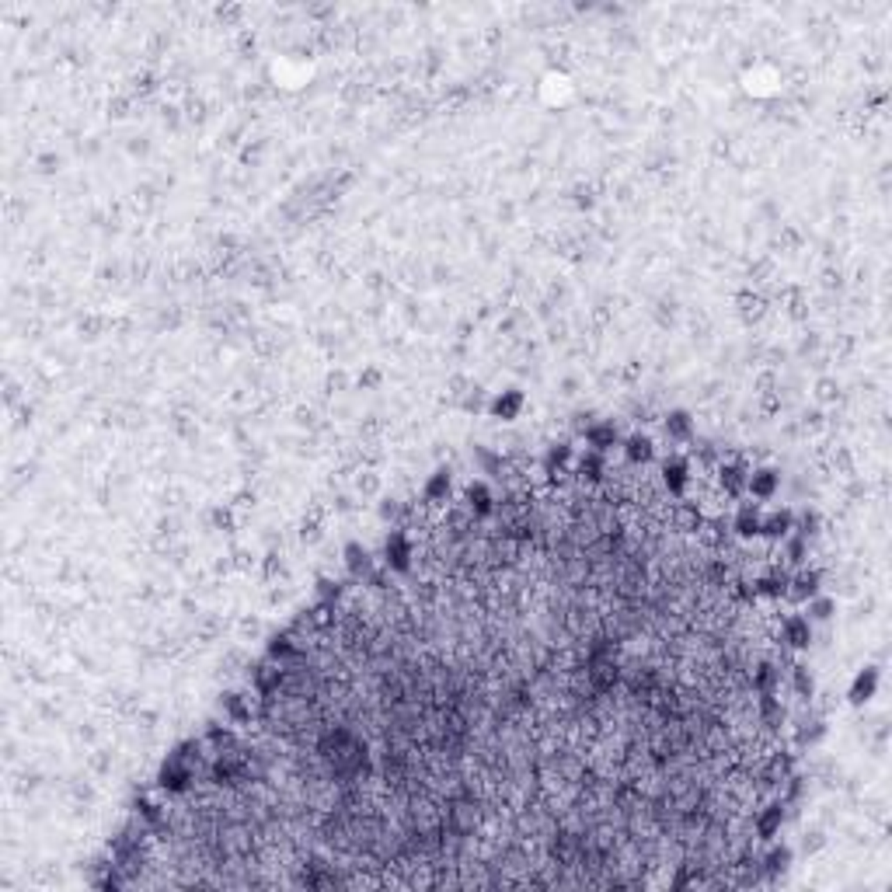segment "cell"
<instances>
[{
    "label": "cell",
    "mask_w": 892,
    "mask_h": 892,
    "mask_svg": "<svg viewBox=\"0 0 892 892\" xmlns=\"http://www.w3.org/2000/svg\"><path fill=\"white\" fill-rule=\"evenodd\" d=\"M380 384H384V373H380V370H373V366H370V370H363V373H359V387H363V391H377Z\"/></svg>",
    "instance_id": "obj_39"
},
{
    "label": "cell",
    "mask_w": 892,
    "mask_h": 892,
    "mask_svg": "<svg viewBox=\"0 0 892 892\" xmlns=\"http://www.w3.org/2000/svg\"><path fill=\"white\" fill-rule=\"evenodd\" d=\"M446 495H450V467H436V474L422 488V498L429 505H439V502H446Z\"/></svg>",
    "instance_id": "obj_19"
},
{
    "label": "cell",
    "mask_w": 892,
    "mask_h": 892,
    "mask_svg": "<svg viewBox=\"0 0 892 892\" xmlns=\"http://www.w3.org/2000/svg\"><path fill=\"white\" fill-rule=\"evenodd\" d=\"M663 425H666V436H670L673 443H687V439L694 436V419H690V412H683V408L666 412V415H663Z\"/></svg>",
    "instance_id": "obj_15"
},
{
    "label": "cell",
    "mask_w": 892,
    "mask_h": 892,
    "mask_svg": "<svg viewBox=\"0 0 892 892\" xmlns=\"http://www.w3.org/2000/svg\"><path fill=\"white\" fill-rule=\"evenodd\" d=\"M405 512H408V502H401V498H394V495L380 502V519H387V523H398V526H401V523H405Z\"/></svg>",
    "instance_id": "obj_24"
},
{
    "label": "cell",
    "mask_w": 892,
    "mask_h": 892,
    "mask_svg": "<svg viewBox=\"0 0 892 892\" xmlns=\"http://www.w3.org/2000/svg\"><path fill=\"white\" fill-rule=\"evenodd\" d=\"M784 540H788V547H784L788 561H791V565H805V554H809V537H798V533L791 537V533H788Z\"/></svg>",
    "instance_id": "obj_28"
},
{
    "label": "cell",
    "mask_w": 892,
    "mask_h": 892,
    "mask_svg": "<svg viewBox=\"0 0 892 892\" xmlns=\"http://www.w3.org/2000/svg\"><path fill=\"white\" fill-rule=\"evenodd\" d=\"M736 314H739V321H743L746 328L760 325V321L767 318V296H763L760 289H743V293L736 296Z\"/></svg>",
    "instance_id": "obj_6"
},
{
    "label": "cell",
    "mask_w": 892,
    "mask_h": 892,
    "mask_svg": "<svg viewBox=\"0 0 892 892\" xmlns=\"http://www.w3.org/2000/svg\"><path fill=\"white\" fill-rule=\"evenodd\" d=\"M760 864H763V875H781V871H788V864H791V850H788V847H770V850L760 857Z\"/></svg>",
    "instance_id": "obj_22"
},
{
    "label": "cell",
    "mask_w": 892,
    "mask_h": 892,
    "mask_svg": "<svg viewBox=\"0 0 892 892\" xmlns=\"http://www.w3.org/2000/svg\"><path fill=\"white\" fill-rule=\"evenodd\" d=\"M346 565H349L352 582H366L370 571H373V558H370L359 544H349V547H346Z\"/></svg>",
    "instance_id": "obj_18"
},
{
    "label": "cell",
    "mask_w": 892,
    "mask_h": 892,
    "mask_svg": "<svg viewBox=\"0 0 892 892\" xmlns=\"http://www.w3.org/2000/svg\"><path fill=\"white\" fill-rule=\"evenodd\" d=\"M777 488H781V474H777L774 467H760V471H753V474L746 478V492H749L753 498H760V502L774 498Z\"/></svg>",
    "instance_id": "obj_10"
},
{
    "label": "cell",
    "mask_w": 892,
    "mask_h": 892,
    "mask_svg": "<svg viewBox=\"0 0 892 892\" xmlns=\"http://www.w3.org/2000/svg\"><path fill=\"white\" fill-rule=\"evenodd\" d=\"M822 847H826L822 829H805V833H802V850H805V854H816V850H822Z\"/></svg>",
    "instance_id": "obj_35"
},
{
    "label": "cell",
    "mask_w": 892,
    "mask_h": 892,
    "mask_svg": "<svg viewBox=\"0 0 892 892\" xmlns=\"http://www.w3.org/2000/svg\"><path fill=\"white\" fill-rule=\"evenodd\" d=\"M592 202H597V188H592V185H578L575 188V206L578 209H592Z\"/></svg>",
    "instance_id": "obj_38"
},
{
    "label": "cell",
    "mask_w": 892,
    "mask_h": 892,
    "mask_svg": "<svg viewBox=\"0 0 892 892\" xmlns=\"http://www.w3.org/2000/svg\"><path fill=\"white\" fill-rule=\"evenodd\" d=\"M652 453H656V446H652V439H649V436H631V439L624 443V457H628V464H631V467L649 464V460H652Z\"/></svg>",
    "instance_id": "obj_20"
},
{
    "label": "cell",
    "mask_w": 892,
    "mask_h": 892,
    "mask_svg": "<svg viewBox=\"0 0 892 892\" xmlns=\"http://www.w3.org/2000/svg\"><path fill=\"white\" fill-rule=\"evenodd\" d=\"M282 571H286V565H282V551H275V547H272V551H268V554H265V565H261V575H265V578H268V582H275V578H279V575H282Z\"/></svg>",
    "instance_id": "obj_30"
},
{
    "label": "cell",
    "mask_w": 892,
    "mask_h": 892,
    "mask_svg": "<svg viewBox=\"0 0 892 892\" xmlns=\"http://www.w3.org/2000/svg\"><path fill=\"white\" fill-rule=\"evenodd\" d=\"M582 436H585L589 450H597V453H607V450H614L621 443V432H617L614 422H592Z\"/></svg>",
    "instance_id": "obj_11"
},
{
    "label": "cell",
    "mask_w": 892,
    "mask_h": 892,
    "mask_svg": "<svg viewBox=\"0 0 892 892\" xmlns=\"http://www.w3.org/2000/svg\"><path fill=\"white\" fill-rule=\"evenodd\" d=\"M663 485L673 492V495H683V488L690 485V464L683 457H670L663 464Z\"/></svg>",
    "instance_id": "obj_13"
},
{
    "label": "cell",
    "mask_w": 892,
    "mask_h": 892,
    "mask_svg": "<svg viewBox=\"0 0 892 892\" xmlns=\"http://www.w3.org/2000/svg\"><path fill=\"white\" fill-rule=\"evenodd\" d=\"M325 387L332 391V394H342L346 387H349V377L342 373V370H335V373H328V380H325Z\"/></svg>",
    "instance_id": "obj_42"
},
{
    "label": "cell",
    "mask_w": 892,
    "mask_h": 892,
    "mask_svg": "<svg viewBox=\"0 0 892 892\" xmlns=\"http://www.w3.org/2000/svg\"><path fill=\"white\" fill-rule=\"evenodd\" d=\"M816 401H819V405L840 401V384H836L833 377H819V380H816Z\"/></svg>",
    "instance_id": "obj_27"
},
{
    "label": "cell",
    "mask_w": 892,
    "mask_h": 892,
    "mask_svg": "<svg viewBox=\"0 0 892 892\" xmlns=\"http://www.w3.org/2000/svg\"><path fill=\"white\" fill-rule=\"evenodd\" d=\"M519 412H523V391H502L495 401H492V415L495 419H502V422H512V419H519Z\"/></svg>",
    "instance_id": "obj_16"
},
{
    "label": "cell",
    "mask_w": 892,
    "mask_h": 892,
    "mask_svg": "<svg viewBox=\"0 0 892 892\" xmlns=\"http://www.w3.org/2000/svg\"><path fill=\"white\" fill-rule=\"evenodd\" d=\"M318 597H321V600H328V603H339L342 585H339V582H332V578H321V582H318Z\"/></svg>",
    "instance_id": "obj_37"
},
{
    "label": "cell",
    "mask_w": 892,
    "mask_h": 892,
    "mask_svg": "<svg viewBox=\"0 0 892 892\" xmlns=\"http://www.w3.org/2000/svg\"><path fill=\"white\" fill-rule=\"evenodd\" d=\"M147 150H150V143H147V136H133V143H129V154H140V157H143V154H147Z\"/></svg>",
    "instance_id": "obj_45"
},
{
    "label": "cell",
    "mask_w": 892,
    "mask_h": 892,
    "mask_svg": "<svg viewBox=\"0 0 892 892\" xmlns=\"http://www.w3.org/2000/svg\"><path fill=\"white\" fill-rule=\"evenodd\" d=\"M822 286H826V289H843V272L833 268V265L822 268Z\"/></svg>",
    "instance_id": "obj_41"
},
{
    "label": "cell",
    "mask_w": 892,
    "mask_h": 892,
    "mask_svg": "<svg viewBox=\"0 0 892 892\" xmlns=\"http://www.w3.org/2000/svg\"><path fill=\"white\" fill-rule=\"evenodd\" d=\"M105 328H108V318H102V314H88V318L81 321V335H84V339H98Z\"/></svg>",
    "instance_id": "obj_32"
},
{
    "label": "cell",
    "mask_w": 892,
    "mask_h": 892,
    "mask_svg": "<svg viewBox=\"0 0 892 892\" xmlns=\"http://www.w3.org/2000/svg\"><path fill=\"white\" fill-rule=\"evenodd\" d=\"M833 610H836V603L829 597H819V592H816V597L809 600V621H829Z\"/></svg>",
    "instance_id": "obj_26"
},
{
    "label": "cell",
    "mask_w": 892,
    "mask_h": 892,
    "mask_svg": "<svg viewBox=\"0 0 892 892\" xmlns=\"http://www.w3.org/2000/svg\"><path fill=\"white\" fill-rule=\"evenodd\" d=\"M171 429H175V436H181V439H195V419H188L185 412H175V415H171Z\"/></svg>",
    "instance_id": "obj_31"
},
{
    "label": "cell",
    "mask_w": 892,
    "mask_h": 892,
    "mask_svg": "<svg viewBox=\"0 0 892 892\" xmlns=\"http://www.w3.org/2000/svg\"><path fill=\"white\" fill-rule=\"evenodd\" d=\"M746 478H749V471H746L743 460H722L718 464V492L725 498H739L746 492Z\"/></svg>",
    "instance_id": "obj_5"
},
{
    "label": "cell",
    "mask_w": 892,
    "mask_h": 892,
    "mask_svg": "<svg viewBox=\"0 0 892 892\" xmlns=\"http://www.w3.org/2000/svg\"><path fill=\"white\" fill-rule=\"evenodd\" d=\"M791 530H795L791 509H777L770 516H760V537H767V540H784Z\"/></svg>",
    "instance_id": "obj_12"
},
{
    "label": "cell",
    "mask_w": 892,
    "mask_h": 892,
    "mask_svg": "<svg viewBox=\"0 0 892 892\" xmlns=\"http://www.w3.org/2000/svg\"><path fill=\"white\" fill-rule=\"evenodd\" d=\"M729 526H732V533H736L739 540L760 537V509H756V505H739Z\"/></svg>",
    "instance_id": "obj_14"
},
{
    "label": "cell",
    "mask_w": 892,
    "mask_h": 892,
    "mask_svg": "<svg viewBox=\"0 0 892 892\" xmlns=\"http://www.w3.org/2000/svg\"><path fill=\"white\" fill-rule=\"evenodd\" d=\"M875 687H878V670L875 666H868L864 673H857L854 676V683H850V704H868L871 697H875Z\"/></svg>",
    "instance_id": "obj_17"
},
{
    "label": "cell",
    "mask_w": 892,
    "mask_h": 892,
    "mask_svg": "<svg viewBox=\"0 0 892 892\" xmlns=\"http://www.w3.org/2000/svg\"><path fill=\"white\" fill-rule=\"evenodd\" d=\"M39 168H42V171H56V168H60V157H53V154H42V157H39Z\"/></svg>",
    "instance_id": "obj_46"
},
{
    "label": "cell",
    "mask_w": 892,
    "mask_h": 892,
    "mask_svg": "<svg viewBox=\"0 0 892 892\" xmlns=\"http://www.w3.org/2000/svg\"><path fill=\"white\" fill-rule=\"evenodd\" d=\"M209 519H213V526H216V530L234 533V509H230V505H216V509L209 512Z\"/></svg>",
    "instance_id": "obj_33"
},
{
    "label": "cell",
    "mask_w": 892,
    "mask_h": 892,
    "mask_svg": "<svg viewBox=\"0 0 892 892\" xmlns=\"http://www.w3.org/2000/svg\"><path fill=\"white\" fill-rule=\"evenodd\" d=\"M819 589H822V571H816V568H798V571L788 578L784 597H788L791 603H805V600L816 597Z\"/></svg>",
    "instance_id": "obj_4"
},
{
    "label": "cell",
    "mask_w": 892,
    "mask_h": 892,
    "mask_svg": "<svg viewBox=\"0 0 892 892\" xmlns=\"http://www.w3.org/2000/svg\"><path fill=\"white\" fill-rule=\"evenodd\" d=\"M788 673H791V687H795V694H798L802 701H809V697H812V676H809V670L795 663Z\"/></svg>",
    "instance_id": "obj_25"
},
{
    "label": "cell",
    "mask_w": 892,
    "mask_h": 892,
    "mask_svg": "<svg viewBox=\"0 0 892 892\" xmlns=\"http://www.w3.org/2000/svg\"><path fill=\"white\" fill-rule=\"evenodd\" d=\"M88 767H91L95 774H108V770H112V753H105V749H95V753L88 756Z\"/></svg>",
    "instance_id": "obj_36"
},
{
    "label": "cell",
    "mask_w": 892,
    "mask_h": 892,
    "mask_svg": "<svg viewBox=\"0 0 892 892\" xmlns=\"http://www.w3.org/2000/svg\"><path fill=\"white\" fill-rule=\"evenodd\" d=\"M254 502H258V495H254L251 488H241V492L234 495V509H254Z\"/></svg>",
    "instance_id": "obj_43"
},
{
    "label": "cell",
    "mask_w": 892,
    "mask_h": 892,
    "mask_svg": "<svg viewBox=\"0 0 892 892\" xmlns=\"http://www.w3.org/2000/svg\"><path fill=\"white\" fill-rule=\"evenodd\" d=\"M701 519H704V512H701L697 502H676V505H670L666 526H673L676 533H697Z\"/></svg>",
    "instance_id": "obj_8"
},
{
    "label": "cell",
    "mask_w": 892,
    "mask_h": 892,
    "mask_svg": "<svg viewBox=\"0 0 892 892\" xmlns=\"http://www.w3.org/2000/svg\"><path fill=\"white\" fill-rule=\"evenodd\" d=\"M195 767L192 763H185L181 756H168V763L161 767V774H157V784H161V791H168V795H188L192 791V784H195Z\"/></svg>",
    "instance_id": "obj_2"
},
{
    "label": "cell",
    "mask_w": 892,
    "mask_h": 892,
    "mask_svg": "<svg viewBox=\"0 0 892 892\" xmlns=\"http://www.w3.org/2000/svg\"><path fill=\"white\" fill-rule=\"evenodd\" d=\"M415 558V540L408 533V526H394L387 544H384V568L387 571H408Z\"/></svg>",
    "instance_id": "obj_1"
},
{
    "label": "cell",
    "mask_w": 892,
    "mask_h": 892,
    "mask_svg": "<svg viewBox=\"0 0 892 892\" xmlns=\"http://www.w3.org/2000/svg\"><path fill=\"white\" fill-rule=\"evenodd\" d=\"M464 505L478 516V519H492L495 516V495H492V488L485 485V481H471L467 485V495H464Z\"/></svg>",
    "instance_id": "obj_9"
},
{
    "label": "cell",
    "mask_w": 892,
    "mask_h": 892,
    "mask_svg": "<svg viewBox=\"0 0 892 892\" xmlns=\"http://www.w3.org/2000/svg\"><path fill=\"white\" fill-rule=\"evenodd\" d=\"M568 460H571V446L568 443H554L547 453H544V481H547V474L551 471H561V467H568Z\"/></svg>",
    "instance_id": "obj_21"
},
{
    "label": "cell",
    "mask_w": 892,
    "mask_h": 892,
    "mask_svg": "<svg viewBox=\"0 0 892 892\" xmlns=\"http://www.w3.org/2000/svg\"><path fill=\"white\" fill-rule=\"evenodd\" d=\"M485 408V391L478 387V384H471L467 387V394L460 398V412H467V415H478Z\"/></svg>",
    "instance_id": "obj_29"
},
{
    "label": "cell",
    "mask_w": 892,
    "mask_h": 892,
    "mask_svg": "<svg viewBox=\"0 0 892 892\" xmlns=\"http://www.w3.org/2000/svg\"><path fill=\"white\" fill-rule=\"evenodd\" d=\"M380 488H384V481H380V474H377L373 467H359V471H356V492H359L363 498L380 495Z\"/></svg>",
    "instance_id": "obj_23"
},
{
    "label": "cell",
    "mask_w": 892,
    "mask_h": 892,
    "mask_svg": "<svg viewBox=\"0 0 892 892\" xmlns=\"http://www.w3.org/2000/svg\"><path fill=\"white\" fill-rule=\"evenodd\" d=\"M575 387H578V380H575V377H568V380L561 384V394H565V398H571V394H575Z\"/></svg>",
    "instance_id": "obj_48"
},
{
    "label": "cell",
    "mask_w": 892,
    "mask_h": 892,
    "mask_svg": "<svg viewBox=\"0 0 892 892\" xmlns=\"http://www.w3.org/2000/svg\"><path fill=\"white\" fill-rule=\"evenodd\" d=\"M781 822H784V805H781L777 798L753 812V833H756L760 840H774L777 829H781Z\"/></svg>",
    "instance_id": "obj_7"
},
{
    "label": "cell",
    "mask_w": 892,
    "mask_h": 892,
    "mask_svg": "<svg viewBox=\"0 0 892 892\" xmlns=\"http://www.w3.org/2000/svg\"><path fill=\"white\" fill-rule=\"evenodd\" d=\"M129 108H133V98H129V95H115V98L108 102V119H126Z\"/></svg>",
    "instance_id": "obj_34"
},
{
    "label": "cell",
    "mask_w": 892,
    "mask_h": 892,
    "mask_svg": "<svg viewBox=\"0 0 892 892\" xmlns=\"http://www.w3.org/2000/svg\"><path fill=\"white\" fill-rule=\"evenodd\" d=\"M241 631H244V635H251V638H254V635H258V631H261V628H258V621H254V617H248V621H241Z\"/></svg>",
    "instance_id": "obj_47"
},
{
    "label": "cell",
    "mask_w": 892,
    "mask_h": 892,
    "mask_svg": "<svg viewBox=\"0 0 892 892\" xmlns=\"http://www.w3.org/2000/svg\"><path fill=\"white\" fill-rule=\"evenodd\" d=\"M777 642L788 649H809L812 645V621L805 614H788L777 628Z\"/></svg>",
    "instance_id": "obj_3"
},
{
    "label": "cell",
    "mask_w": 892,
    "mask_h": 892,
    "mask_svg": "<svg viewBox=\"0 0 892 892\" xmlns=\"http://www.w3.org/2000/svg\"><path fill=\"white\" fill-rule=\"evenodd\" d=\"M161 122H164V129H178L181 126V112L175 105H164L161 108Z\"/></svg>",
    "instance_id": "obj_40"
},
{
    "label": "cell",
    "mask_w": 892,
    "mask_h": 892,
    "mask_svg": "<svg viewBox=\"0 0 892 892\" xmlns=\"http://www.w3.org/2000/svg\"><path fill=\"white\" fill-rule=\"evenodd\" d=\"M592 422H597V419H592V412H575V415H571V429H575V432H585Z\"/></svg>",
    "instance_id": "obj_44"
}]
</instances>
